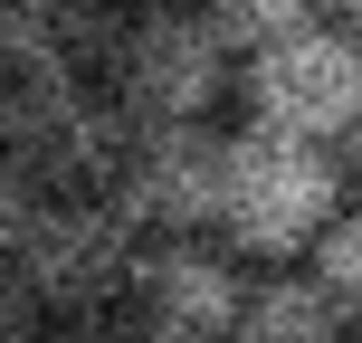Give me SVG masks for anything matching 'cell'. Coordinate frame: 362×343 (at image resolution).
Masks as SVG:
<instances>
[{"instance_id": "cell-1", "label": "cell", "mask_w": 362, "mask_h": 343, "mask_svg": "<svg viewBox=\"0 0 362 343\" xmlns=\"http://www.w3.org/2000/svg\"><path fill=\"white\" fill-rule=\"evenodd\" d=\"M344 200H353V172L334 163V153L276 144V134H229V153H219V219L210 229H219L229 257L305 267Z\"/></svg>"}, {"instance_id": "cell-2", "label": "cell", "mask_w": 362, "mask_h": 343, "mask_svg": "<svg viewBox=\"0 0 362 343\" xmlns=\"http://www.w3.org/2000/svg\"><path fill=\"white\" fill-rule=\"evenodd\" d=\"M238 95H248V134L353 163V144H362V38L344 19H305L296 38H276L267 57L238 67Z\"/></svg>"}, {"instance_id": "cell-3", "label": "cell", "mask_w": 362, "mask_h": 343, "mask_svg": "<svg viewBox=\"0 0 362 343\" xmlns=\"http://www.w3.org/2000/svg\"><path fill=\"white\" fill-rule=\"evenodd\" d=\"M95 76L124 105V124H210V105L238 86L229 48L210 38V10H144V19H124Z\"/></svg>"}, {"instance_id": "cell-4", "label": "cell", "mask_w": 362, "mask_h": 343, "mask_svg": "<svg viewBox=\"0 0 362 343\" xmlns=\"http://www.w3.org/2000/svg\"><path fill=\"white\" fill-rule=\"evenodd\" d=\"M134 257H144V238L124 229V210H115V200H48V210H38V229H29V248H19L10 267H19V286L38 296V315H48V325H76V315L124 306Z\"/></svg>"}, {"instance_id": "cell-5", "label": "cell", "mask_w": 362, "mask_h": 343, "mask_svg": "<svg viewBox=\"0 0 362 343\" xmlns=\"http://www.w3.org/2000/svg\"><path fill=\"white\" fill-rule=\"evenodd\" d=\"M219 153H229V134L210 124H134L105 200L124 210L134 238H200L219 219Z\"/></svg>"}, {"instance_id": "cell-6", "label": "cell", "mask_w": 362, "mask_h": 343, "mask_svg": "<svg viewBox=\"0 0 362 343\" xmlns=\"http://www.w3.org/2000/svg\"><path fill=\"white\" fill-rule=\"evenodd\" d=\"M248 306V267L219 238H144L124 286V325L144 343H229Z\"/></svg>"}, {"instance_id": "cell-7", "label": "cell", "mask_w": 362, "mask_h": 343, "mask_svg": "<svg viewBox=\"0 0 362 343\" xmlns=\"http://www.w3.org/2000/svg\"><path fill=\"white\" fill-rule=\"evenodd\" d=\"M229 343H353V325L305 267H267V277H248V306H238Z\"/></svg>"}, {"instance_id": "cell-8", "label": "cell", "mask_w": 362, "mask_h": 343, "mask_svg": "<svg viewBox=\"0 0 362 343\" xmlns=\"http://www.w3.org/2000/svg\"><path fill=\"white\" fill-rule=\"evenodd\" d=\"M305 277L334 296V306H344V325H362V200H344V210H334V229L315 238Z\"/></svg>"}, {"instance_id": "cell-9", "label": "cell", "mask_w": 362, "mask_h": 343, "mask_svg": "<svg viewBox=\"0 0 362 343\" xmlns=\"http://www.w3.org/2000/svg\"><path fill=\"white\" fill-rule=\"evenodd\" d=\"M38 210H48V191L29 181V163H10V153H0V267H10V257L29 248Z\"/></svg>"}, {"instance_id": "cell-10", "label": "cell", "mask_w": 362, "mask_h": 343, "mask_svg": "<svg viewBox=\"0 0 362 343\" xmlns=\"http://www.w3.org/2000/svg\"><path fill=\"white\" fill-rule=\"evenodd\" d=\"M48 334V315H38V296L19 286V267H0V343H38Z\"/></svg>"}, {"instance_id": "cell-11", "label": "cell", "mask_w": 362, "mask_h": 343, "mask_svg": "<svg viewBox=\"0 0 362 343\" xmlns=\"http://www.w3.org/2000/svg\"><path fill=\"white\" fill-rule=\"evenodd\" d=\"M38 343H144V334H134L124 315H76V325H48Z\"/></svg>"}, {"instance_id": "cell-12", "label": "cell", "mask_w": 362, "mask_h": 343, "mask_svg": "<svg viewBox=\"0 0 362 343\" xmlns=\"http://www.w3.org/2000/svg\"><path fill=\"white\" fill-rule=\"evenodd\" d=\"M353 343H362V325H353Z\"/></svg>"}]
</instances>
